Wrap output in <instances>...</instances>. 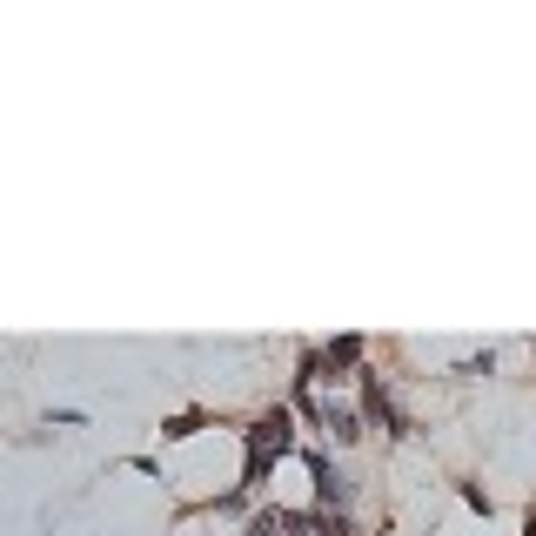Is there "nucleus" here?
<instances>
[{"instance_id": "f03ea898", "label": "nucleus", "mask_w": 536, "mask_h": 536, "mask_svg": "<svg viewBox=\"0 0 536 536\" xmlns=\"http://www.w3.org/2000/svg\"><path fill=\"white\" fill-rule=\"evenodd\" d=\"M309 476H315V503H322V510H342V503H349V476L335 469V456L309 449Z\"/></svg>"}, {"instance_id": "423d86ee", "label": "nucleus", "mask_w": 536, "mask_h": 536, "mask_svg": "<svg viewBox=\"0 0 536 536\" xmlns=\"http://www.w3.org/2000/svg\"><path fill=\"white\" fill-rule=\"evenodd\" d=\"M275 530H282V523H275V510H268V516H255V523H248V536H275Z\"/></svg>"}, {"instance_id": "0eeeda50", "label": "nucleus", "mask_w": 536, "mask_h": 536, "mask_svg": "<svg viewBox=\"0 0 536 536\" xmlns=\"http://www.w3.org/2000/svg\"><path fill=\"white\" fill-rule=\"evenodd\" d=\"M523 536H536V510H530V523H523Z\"/></svg>"}, {"instance_id": "7ed1b4c3", "label": "nucleus", "mask_w": 536, "mask_h": 536, "mask_svg": "<svg viewBox=\"0 0 536 536\" xmlns=\"http://www.w3.org/2000/svg\"><path fill=\"white\" fill-rule=\"evenodd\" d=\"M362 362V335H342V342H329V356H322V382L335 376V369H356Z\"/></svg>"}, {"instance_id": "20e7f679", "label": "nucleus", "mask_w": 536, "mask_h": 536, "mask_svg": "<svg viewBox=\"0 0 536 536\" xmlns=\"http://www.w3.org/2000/svg\"><path fill=\"white\" fill-rule=\"evenodd\" d=\"M329 429L342 436V443H356V436H362V416H356V409H329Z\"/></svg>"}, {"instance_id": "39448f33", "label": "nucleus", "mask_w": 536, "mask_h": 536, "mask_svg": "<svg viewBox=\"0 0 536 536\" xmlns=\"http://www.w3.org/2000/svg\"><path fill=\"white\" fill-rule=\"evenodd\" d=\"M201 429V416H168V423H161V436H195Z\"/></svg>"}, {"instance_id": "f257e3e1", "label": "nucleus", "mask_w": 536, "mask_h": 536, "mask_svg": "<svg viewBox=\"0 0 536 536\" xmlns=\"http://www.w3.org/2000/svg\"><path fill=\"white\" fill-rule=\"evenodd\" d=\"M289 443H295V416H289V409H268L262 423L248 429V469H242V496L255 490V483H262L268 469H275V456H282Z\"/></svg>"}]
</instances>
